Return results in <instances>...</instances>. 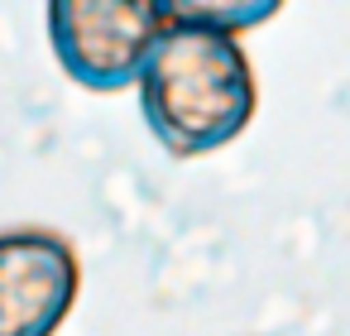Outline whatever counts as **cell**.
<instances>
[{
	"label": "cell",
	"mask_w": 350,
	"mask_h": 336,
	"mask_svg": "<svg viewBox=\"0 0 350 336\" xmlns=\"http://www.w3.org/2000/svg\"><path fill=\"white\" fill-rule=\"evenodd\" d=\"M159 15L168 25H197V29H216L240 39L245 29L264 25L278 15L273 0H159Z\"/></svg>",
	"instance_id": "obj_4"
},
{
	"label": "cell",
	"mask_w": 350,
	"mask_h": 336,
	"mask_svg": "<svg viewBox=\"0 0 350 336\" xmlns=\"http://www.w3.org/2000/svg\"><path fill=\"white\" fill-rule=\"evenodd\" d=\"M82 288L77 250L53 231H0V336H53Z\"/></svg>",
	"instance_id": "obj_3"
},
{
	"label": "cell",
	"mask_w": 350,
	"mask_h": 336,
	"mask_svg": "<svg viewBox=\"0 0 350 336\" xmlns=\"http://www.w3.org/2000/svg\"><path fill=\"white\" fill-rule=\"evenodd\" d=\"M159 34V0H53L49 5L53 53L63 73L87 92L135 87Z\"/></svg>",
	"instance_id": "obj_2"
},
{
	"label": "cell",
	"mask_w": 350,
	"mask_h": 336,
	"mask_svg": "<svg viewBox=\"0 0 350 336\" xmlns=\"http://www.w3.org/2000/svg\"><path fill=\"white\" fill-rule=\"evenodd\" d=\"M139 111L173 159L226 149L254 116V68L245 44L197 25H168L139 73Z\"/></svg>",
	"instance_id": "obj_1"
}]
</instances>
